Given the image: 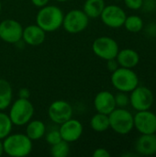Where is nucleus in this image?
I'll use <instances>...</instances> for the list:
<instances>
[{"instance_id": "1", "label": "nucleus", "mask_w": 156, "mask_h": 157, "mask_svg": "<svg viewBox=\"0 0 156 157\" xmlns=\"http://www.w3.org/2000/svg\"><path fill=\"white\" fill-rule=\"evenodd\" d=\"M64 14L57 6L46 5L38 11L36 24L45 32H52L63 26Z\"/></svg>"}, {"instance_id": "2", "label": "nucleus", "mask_w": 156, "mask_h": 157, "mask_svg": "<svg viewBox=\"0 0 156 157\" xmlns=\"http://www.w3.org/2000/svg\"><path fill=\"white\" fill-rule=\"evenodd\" d=\"M4 153L11 157H25L32 151V141L24 133L9 134L3 140Z\"/></svg>"}, {"instance_id": "3", "label": "nucleus", "mask_w": 156, "mask_h": 157, "mask_svg": "<svg viewBox=\"0 0 156 157\" xmlns=\"http://www.w3.org/2000/svg\"><path fill=\"white\" fill-rule=\"evenodd\" d=\"M110 81L116 90L126 93L131 92L140 83L138 75L132 69L120 66L111 73Z\"/></svg>"}, {"instance_id": "4", "label": "nucleus", "mask_w": 156, "mask_h": 157, "mask_svg": "<svg viewBox=\"0 0 156 157\" xmlns=\"http://www.w3.org/2000/svg\"><path fill=\"white\" fill-rule=\"evenodd\" d=\"M109 127L118 134L126 135L134 129L132 113L126 108H116L108 114Z\"/></svg>"}, {"instance_id": "5", "label": "nucleus", "mask_w": 156, "mask_h": 157, "mask_svg": "<svg viewBox=\"0 0 156 157\" xmlns=\"http://www.w3.org/2000/svg\"><path fill=\"white\" fill-rule=\"evenodd\" d=\"M34 107L29 99L17 98L10 106L8 116L16 126L26 125L33 117Z\"/></svg>"}, {"instance_id": "6", "label": "nucleus", "mask_w": 156, "mask_h": 157, "mask_svg": "<svg viewBox=\"0 0 156 157\" xmlns=\"http://www.w3.org/2000/svg\"><path fill=\"white\" fill-rule=\"evenodd\" d=\"M89 23V17L81 9H72L63 16V28L70 34H78L84 31Z\"/></svg>"}, {"instance_id": "7", "label": "nucleus", "mask_w": 156, "mask_h": 157, "mask_svg": "<svg viewBox=\"0 0 156 157\" xmlns=\"http://www.w3.org/2000/svg\"><path fill=\"white\" fill-rule=\"evenodd\" d=\"M92 51L98 58L108 61L116 58L120 51V47L118 42L113 38L108 36H101L93 41Z\"/></svg>"}, {"instance_id": "8", "label": "nucleus", "mask_w": 156, "mask_h": 157, "mask_svg": "<svg viewBox=\"0 0 156 157\" xmlns=\"http://www.w3.org/2000/svg\"><path fill=\"white\" fill-rule=\"evenodd\" d=\"M154 103V93L147 86L139 85L131 92H130V105L136 111L151 109Z\"/></svg>"}, {"instance_id": "9", "label": "nucleus", "mask_w": 156, "mask_h": 157, "mask_svg": "<svg viewBox=\"0 0 156 157\" xmlns=\"http://www.w3.org/2000/svg\"><path fill=\"white\" fill-rule=\"evenodd\" d=\"M127 14L124 9L117 5L106 6L100 15L101 21L110 29H120L123 27Z\"/></svg>"}, {"instance_id": "10", "label": "nucleus", "mask_w": 156, "mask_h": 157, "mask_svg": "<svg viewBox=\"0 0 156 157\" xmlns=\"http://www.w3.org/2000/svg\"><path fill=\"white\" fill-rule=\"evenodd\" d=\"M23 27L15 19H5L0 22V39L6 43H17L22 40Z\"/></svg>"}, {"instance_id": "11", "label": "nucleus", "mask_w": 156, "mask_h": 157, "mask_svg": "<svg viewBox=\"0 0 156 157\" xmlns=\"http://www.w3.org/2000/svg\"><path fill=\"white\" fill-rule=\"evenodd\" d=\"M134 129L141 134H154L156 133V114L155 112L148 110L136 111L133 115Z\"/></svg>"}, {"instance_id": "12", "label": "nucleus", "mask_w": 156, "mask_h": 157, "mask_svg": "<svg viewBox=\"0 0 156 157\" xmlns=\"http://www.w3.org/2000/svg\"><path fill=\"white\" fill-rule=\"evenodd\" d=\"M48 116L52 122L61 125L73 117V108L67 101L55 100L49 106Z\"/></svg>"}, {"instance_id": "13", "label": "nucleus", "mask_w": 156, "mask_h": 157, "mask_svg": "<svg viewBox=\"0 0 156 157\" xmlns=\"http://www.w3.org/2000/svg\"><path fill=\"white\" fill-rule=\"evenodd\" d=\"M62 139L67 143H74L80 139L83 134L84 128L82 123L71 118L70 120L66 121L65 122L62 123L59 128Z\"/></svg>"}, {"instance_id": "14", "label": "nucleus", "mask_w": 156, "mask_h": 157, "mask_svg": "<svg viewBox=\"0 0 156 157\" xmlns=\"http://www.w3.org/2000/svg\"><path fill=\"white\" fill-rule=\"evenodd\" d=\"M94 108L97 112L108 115L117 108L115 96L107 90L98 92L94 98Z\"/></svg>"}, {"instance_id": "15", "label": "nucleus", "mask_w": 156, "mask_h": 157, "mask_svg": "<svg viewBox=\"0 0 156 157\" xmlns=\"http://www.w3.org/2000/svg\"><path fill=\"white\" fill-rule=\"evenodd\" d=\"M46 32L37 24L29 25L23 29L22 40L30 46H39L44 42Z\"/></svg>"}, {"instance_id": "16", "label": "nucleus", "mask_w": 156, "mask_h": 157, "mask_svg": "<svg viewBox=\"0 0 156 157\" xmlns=\"http://www.w3.org/2000/svg\"><path fill=\"white\" fill-rule=\"evenodd\" d=\"M135 150L140 155H154L156 154V133L142 134L135 142Z\"/></svg>"}, {"instance_id": "17", "label": "nucleus", "mask_w": 156, "mask_h": 157, "mask_svg": "<svg viewBox=\"0 0 156 157\" xmlns=\"http://www.w3.org/2000/svg\"><path fill=\"white\" fill-rule=\"evenodd\" d=\"M116 60L120 67L133 69L140 63V54L133 49L126 48L119 51Z\"/></svg>"}, {"instance_id": "18", "label": "nucleus", "mask_w": 156, "mask_h": 157, "mask_svg": "<svg viewBox=\"0 0 156 157\" xmlns=\"http://www.w3.org/2000/svg\"><path fill=\"white\" fill-rule=\"evenodd\" d=\"M46 133V126L43 121L39 120L29 121L26 127V135L31 141H37L44 137Z\"/></svg>"}, {"instance_id": "19", "label": "nucleus", "mask_w": 156, "mask_h": 157, "mask_svg": "<svg viewBox=\"0 0 156 157\" xmlns=\"http://www.w3.org/2000/svg\"><path fill=\"white\" fill-rule=\"evenodd\" d=\"M13 98V89L10 83L0 78V111L6 109L10 105Z\"/></svg>"}, {"instance_id": "20", "label": "nucleus", "mask_w": 156, "mask_h": 157, "mask_svg": "<svg viewBox=\"0 0 156 157\" xmlns=\"http://www.w3.org/2000/svg\"><path fill=\"white\" fill-rule=\"evenodd\" d=\"M105 6V0H86L83 11L89 18H97L100 17Z\"/></svg>"}, {"instance_id": "21", "label": "nucleus", "mask_w": 156, "mask_h": 157, "mask_svg": "<svg viewBox=\"0 0 156 157\" xmlns=\"http://www.w3.org/2000/svg\"><path fill=\"white\" fill-rule=\"evenodd\" d=\"M90 127L97 132H103L110 129L108 115L103 113H96L90 120Z\"/></svg>"}, {"instance_id": "22", "label": "nucleus", "mask_w": 156, "mask_h": 157, "mask_svg": "<svg viewBox=\"0 0 156 157\" xmlns=\"http://www.w3.org/2000/svg\"><path fill=\"white\" fill-rule=\"evenodd\" d=\"M123 27L126 29L127 31L131 33H138L144 29V21L138 15L127 16Z\"/></svg>"}, {"instance_id": "23", "label": "nucleus", "mask_w": 156, "mask_h": 157, "mask_svg": "<svg viewBox=\"0 0 156 157\" xmlns=\"http://www.w3.org/2000/svg\"><path fill=\"white\" fill-rule=\"evenodd\" d=\"M13 123L8 114L0 111V140H4L11 133Z\"/></svg>"}, {"instance_id": "24", "label": "nucleus", "mask_w": 156, "mask_h": 157, "mask_svg": "<svg viewBox=\"0 0 156 157\" xmlns=\"http://www.w3.org/2000/svg\"><path fill=\"white\" fill-rule=\"evenodd\" d=\"M50 153L53 157H66L70 153L69 143L62 140L57 144L51 145Z\"/></svg>"}, {"instance_id": "25", "label": "nucleus", "mask_w": 156, "mask_h": 157, "mask_svg": "<svg viewBox=\"0 0 156 157\" xmlns=\"http://www.w3.org/2000/svg\"><path fill=\"white\" fill-rule=\"evenodd\" d=\"M126 92L119 91L115 96V102L117 108H127L130 105V95Z\"/></svg>"}, {"instance_id": "26", "label": "nucleus", "mask_w": 156, "mask_h": 157, "mask_svg": "<svg viewBox=\"0 0 156 157\" xmlns=\"http://www.w3.org/2000/svg\"><path fill=\"white\" fill-rule=\"evenodd\" d=\"M44 136H45L46 142H47L48 144H50V145L55 144H57L58 142H60V141L63 140L59 129H57V130H51V131H50L49 132L45 133Z\"/></svg>"}, {"instance_id": "27", "label": "nucleus", "mask_w": 156, "mask_h": 157, "mask_svg": "<svg viewBox=\"0 0 156 157\" xmlns=\"http://www.w3.org/2000/svg\"><path fill=\"white\" fill-rule=\"evenodd\" d=\"M125 6L131 10H139L143 8V0H123Z\"/></svg>"}, {"instance_id": "28", "label": "nucleus", "mask_w": 156, "mask_h": 157, "mask_svg": "<svg viewBox=\"0 0 156 157\" xmlns=\"http://www.w3.org/2000/svg\"><path fill=\"white\" fill-rule=\"evenodd\" d=\"M93 157H110V153L106 148H97L93 152Z\"/></svg>"}, {"instance_id": "29", "label": "nucleus", "mask_w": 156, "mask_h": 157, "mask_svg": "<svg viewBox=\"0 0 156 157\" xmlns=\"http://www.w3.org/2000/svg\"><path fill=\"white\" fill-rule=\"evenodd\" d=\"M143 8L145 11H154L156 9V0H143Z\"/></svg>"}, {"instance_id": "30", "label": "nucleus", "mask_w": 156, "mask_h": 157, "mask_svg": "<svg viewBox=\"0 0 156 157\" xmlns=\"http://www.w3.org/2000/svg\"><path fill=\"white\" fill-rule=\"evenodd\" d=\"M120 67L119 65V63L117 62L116 58L114 59H110V60H108L107 61V68L108 69L109 72H114L115 70H117L118 68Z\"/></svg>"}, {"instance_id": "31", "label": "nucleus", "mask_w": 156, "mask_h": 157, "mask_svg": "<svg viewBox=\"0 0 156 157\" xmlns=\"http://www.w3.org/2000/svg\"><path fill=\"white\" fill-rule=\"evenodd\" d=\"M146 34L149 37H156V23H150L145 27Z\"/></svg>"}, {"instance_id": "32", "label": "nucleus", "mask_w": 156, "mask_h": 157, "mask_svg": "<svg viewBox=\"0 0 156 157\" xmlns=\"http://www.w3.org/2000/svg\"><path fill=\"white\" fill-rule=\"evenodd\" d=\"M30 97V91L27 87H22L18 90V98H25V99H29Z\"/></svg>"}, {"instance_id": "33", "label": "nucleus", "mask_w": 156, "mask_h": 157, "mask_svg": "<svg viewBox=\"0 0 156 157\" xmlns=\"http://www.w3.org/2000/svg\"><path fill=\"white\" fill-rule=\"evenodd\" d=\"M49 1H50V0H31L32 4H33L35 6L40 7V8L42 7V6H46V5H48Z\"/></svg>"}, {"instance_id": "34", "label": "nucleus", "mask_w": 156, "mask_h": 157, "mask_svg": "<svg viewBox=\"0 0 156 157\" xmlns=\"http://www.w3.org/2000/svg\"><path fill=\"white\" fill-rule=\"evenodd\" d=\"M4 154V146H3V141L0 140V156Z\"/></svg>"}, {"instance_id": "35", "label": "nucleus", "mask_w": 156, "mask_h": 157, "mask_svg": "<svg viewBox=\"0 0 156 157\" xmlns=\"http://www.w3.org/2000/svg\"><path fill=\"white\" fill-rule=\"evenodd\" d=\"M55 1H57V2H66L68 0H55Z\"/></svg>"}, {"instance_id": "36", "label": "nucleus", "mask_w": 156, "mask_h": 157, "mask_svg": "<svg viewBox=\"0 0 156 157\" xmlns=\"http://www.w3.org/2000/svg\"><path fill=\"white\" fill-rule=\"evenodd\" d=\"M1 10H2V4H1V1H0V13H1Z\"/></svg>"}, {"instance_id": "37", "label": "nucleus", "mask_w": 156, "mask_h": 157, "mask_svg": "<svg viewBox=\"0 0 156 157\" xmlns=\"http://www.w3.org/2000/svg\"><path fill=\"white\" fill-rule=\"evenodd\" d=\"M114 1H120V0H114Z\"/></svg>"}, {"instance_id": "38", "label": "nucleus", "mask_w": 156, "mask_h": 157, "mask_svg": "<svg viewBox=\"0 0 156 157\" xmlns=\"http://www.w3.org/2000/svg\"><path fill=\"white\" fill-rule=\"evenodd\" d=\"M155 114H156V112H155Z\"/></svg>"}]
</instances>
